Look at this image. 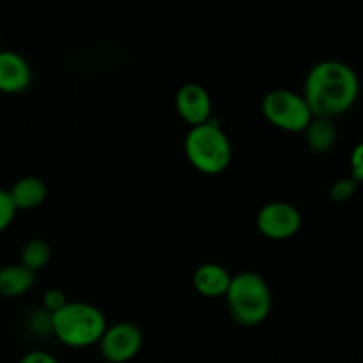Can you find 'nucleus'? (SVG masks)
Here are the masks:
<instances>
[{"mask_svg":"<svg viewBox=\"0 0 363 363\" xmlns=\"http://www.w3.org/2000/svg\"><path fill=\"white\" fill-rule=\"evenodd\" d=\"M358 92L360 80L353 67L340 60H323L308 71L303 98L312 116L332 119L354 105Z\"/></svg>","mask_w":363,"mask_h":363,"instance_id":"f257e3e1","label":"nucleus"},{"mask_svg":"<svg viewBox=\"0 0 363 363\" xmlns=\"http://www.w3.org/2000/svg\"><path fill=\"white\" fill-rule=\"evenodd\" d=\"M225 296L230 315L241 326L261 325L272 311V291L268 282L254 272H243L233 277Z\"/></svg>","mask_w":363,"mask_h":363,"instance_id":"f03ea898","label":"nucleus"},{"mask_svg":"<svg viewBox=\"0 0 363 363\" xmlns=\"http://www.w3.org/2000/svg\"><path fill=\"white\" fill-rule=\"evenodd\" d=\"M106 330L105 315L89 303L67 301L53 314V335L69 347H87L99 342Z\"/></svg>","mask_w":363,"mask_h":363,"instance_id":"7ed1b4c3","label":"nucleus"},{"mask_svg":"<svg viewBox=\"0 0 363 363\" xmlns=\"http://www.w3.org/2000/svg\"><path fill=\"white\" fill-rule=\"evenodd\" d=\"M184 152L195 169L215 176L229 167L233 147L222 128L209 121L188 131Z\"/></svg>","mask_w":363,"mask_h":363,"instance_id":"20e7f679","label":"nucleus"},{"mask_svg":"<svg viewBox=\"0 0 363 363\" xmlns=\"http://www.w3.org/2000/svg\"><path fill=\"white\" fill-rule=\"evenodd\" d=\"M262 113L273 126L291 133H301L314 119L303 96L287 89H275L262 99Z\"/></svg>","mask_w":363,"mask_h":363,"instance_id":"39448f33","label":"nucleus"},{"mask_svg":"<svg viewBox=\"0 0 363 363\" xmlns=\"http://www.w3.org/2000/svg\"><path fill=\"white\" fill-rule=\"evenodd\" d=\"M144 335L142 330L133 323H117L105 330L101 340H99V350L105 360L112 363H124L135 358L140 351Z\"/></svg>","mask_w":363,"mask_h":363,"instance_id":"423d86ee","label":"nucleus"},{"mask_svg":"<svg viewBox=\"0 0 363 363\" xmlns=\"http://www.w3.org/2000/svg\"><path fill=\"white\" fill-rule=\"evenodd\" d=\"M257 227L269 240H287L300 230L301 215L287 202H272L259 211Z\"/></svg>","mask_w":363,"mask_h":363,"instance_id":"0eeeda50","label":"nucleus"},{"mask_svg":"<svg viewBox=\"0 0 363 363\" xmlns=\"http://www.w3.org/2000/svg\"><path fill=\"white\" fill-rule=\"evenodd\" d=\"M176 108L191 126H201L211 121V98L199 84H186L177 91Z\"/></svg>","mask_w":363,"mask_h":363,"instance_id":"6e6552de","label":"nucleus"},{"mask_svg":"<svg viewBox=\"0 0 363 363\" xmlns=\"http://www.w3.org/2000/svg\"><path fill=\"white\" fill-rule=\"evenodd\" d=\"M30 80V66L20 53L0 52V92L16 94L25 91Z\"/></svg>","mask_w":363,"mask_h":363,"instance_id":"1a4fd4ad","label":"nucleus"},{"mask_svg":"<svg viewBox=\"0 0 363 363\" xmlns=\"http://www.w3.org/2000/svg\"><path fill=\"white\" fill-rule=\"evenodd\" d=\"M233 277L229 275L223 266L220 264H204L197 268L194 275V287L197 293L208 298L225 296L230 286Z\"/></svg>","mask_w":363,"mask_h":363,"instance_id":"9d476101","label":"nucleus"},{"mask_svg":"<svg viewBox=\"0 0 363 363\" xmlns=\"http://www.w3.org/2000/svg\"><path fill=\"white\" fill-rule=\"evenodd\" d=\"M35 284V273L21 264L0 268V296L14 298L28 293Z\"/></svg>","mask_w":363,"mask_h":363,"instance_id":"9b49d317","label":"nucleus"},{"mask_svg":"<svg viewBox=\"0 0 363 363\" xmlns=\"http://www.w3.org/2000/svg\"><path fill=\"white\" fill-rule=\"evenodd\" d=\"M46 184L39 177H23L11 188L9 195L16 209H34L45 202Z\"/></svg>","mask_w":363,"mask_h":363,"instance_id":"f8f14e48","label":"nucleus"},{"mask_svg":"<svg viewBox=\"0 0 363 363\" xmlns=\"http://www.w3.org/2000/svg\"><path fill=\"white\" fill-rule=\"evenodd\" d=\"M303 133H305V138H307V145L314 152H326L335 145L337 131H335V126H333L332 119L314 117Z\"/></svg>","mask_w":363,"mask_h":363,"instance_id":"ddd939ff","label":"nucleus"},{"mask_svg":"<svg viewBox=\"0 0 363 363\" xmlns=\"http://www.w3.org/2000/svg\"><path fill=\"white\" fill-rule=\"evenodd\" d=\"M52 257L50 245L43 240H30L23 248H21V266H25L30 272L45 268Z\"/></svg>","mask_w":363,"mask_h":363,"instance_id":"4468645a","label":"nucleus"},{"mask_svg":"<svg viewBox=\"0 0 363 363\" xmlns=\"http://www.w3.org/2000/svg\"><path fill=\"white\" fill-rule=\"evenodd\" d=\"M27 328L38 337L53 335V314H50L46 308H38L28 315Z\"/></svg>","mask_w":363,"mask_h":363,"instance_id":"2eb2a0df","label":"nucleus"},{"mask_svg":"<svg viewBox=\"0 0 363 363\" xmlns=\"http://www.w3.org/2000/svg\"><path fill=\"white\" fill-rule=\"evenodd\" d=\"M14 215H16V206L13 204L9 191L0 190V233L11 225Z\"/></svg>","mask_w":363,"mask_h":363,"instance_id":"dca6fc26","label":"nucleus"},{"mask_svg":"<svg viewBox=\"0 0 363 363\" xmlns=\"http://www.w3.org/2000/svg\"><path fill=\"white\" fill-rule=\"evenodd\" d=\"M358 183L353 179V177H346V179H339L330 190V195L335 202H344L347 199H351L357 191Z\"/></svg>","mask_w":363,"mask_h":363,"instance_id":"f3484780","label":"nucleus"},{"mask_svg":"<svg viewBox=\"0 0 363 363\" xmlns=\"http://www.w3.org/2000/svg\"><path fill=\"white\" fill-rule=\"evenodd\" d=\"M43 305H45L43 308H46L50 314H55V312H59L60 308H64L67 305L66 294H64L60 289H48L45 293V300H43Z\"/></svg>","mask_w":363,"mask_h":363,"instance_id":"a211bd4d","label":"nucleus"},{"mask_svg":"<svg viewBox=\"0 0 363 363\" xmlns=\"http://www.w3.org/2000/svg\"><path fill=\"white\" fill-rule=\"evenodd\" d=\"M351 174L357 183H363V142H360L351 152Z\"/></svg>","mask_w":363,"mask_h":363,"instance_id":"6ab92c4d","label":"nucleus"},{"mask_svg":"<svg viewBox=\"0 0 363 363\" xmlns=\"http://www.w3.org/2000/svg\"><path fill=\"white\" fill-rule=\"evenodd\" d=\"M20 363H59L52 354L45 353V351H32V353L25 354Z\"/></svg>","mask_w":363,"mask_h":363,"instance_id":"aec40b11","label":"nucleus"}]
</instances>
